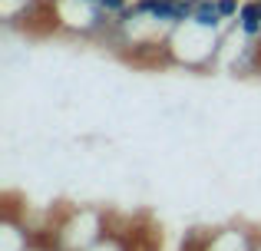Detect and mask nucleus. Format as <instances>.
I'll return each instance as SVG.
<instances>
[{"mask_svg": "<svg viewBox=\"0 0 261 251\" xmlns=\"http://www.w3.org/2000/svg\"><path fill=\"white\" fill-rule=\"evenodd\" d=\"M218 10H222V17H225V20H231V17H238L242 4H238V0H218Z\"/></svg>", "mask_w": 261, "mask_h": 251, "instance_id": "obj_3", "label": "nucleus"}, {"mask_svg": "<svg viewBox=\"0 0 261 251\" xmlns=\"http://www.w3.org/2000/svg\"><path fill=\"white\" fill-rule=\"evenodd\" d=\"M83 4H96V0H83Z\"/></svg>", "mask_w": 261, "mask_h": 251, "instance_id": "obj_4", "label": "nucleus"}, {"mask_svg": "<svg viewBox=\"0 0 261 251\" xmlns=\"http://www.w3.org/2000/svg\"><path fill=\"white\" fill-rule=\"evenodd\" d=\"M238 26L248 40L261 37V0H245L242 10H238Z\"/></svg>", "mask_w": 261, "mask_h": 251, "instance_id": "obj_1", "label": "nucleus"}, {"mask_svg": "<svg viewBox=\"0 0 261 251\" xmlns=\"http://www.w3.org/2000/svg\"><path fill=\"white\" fill-rule=\"evenodd\" d=\"M258 43H261V37H258Z\"/></svg>", "mask_w": 261, "mask_h": 251, "instance_id": "obj_5", "label": "nucleus"}, {"mask_svg": "<svg viewBox=\"0 0 261 251\" xmlns=\"http://www.w3.org/2000/svg\"><path fill=\"white\" fill-rule=\"evenodd\" d=\"M96 4H99V10H102V13L116 17L119 10H126V7H129V0H96Z\"/></svg>", "mask_w": 261, "mask_h": 251, "instance_id": "obj_2", "label": "nucleus"}]
</instances>
